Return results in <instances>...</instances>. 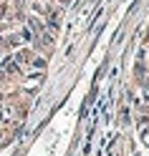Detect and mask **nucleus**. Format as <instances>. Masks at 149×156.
Segmentation results:
<instances>
[{
	"label": "nucleus",
	"instance_id": "obj_1",
	"mask_svg": "<svg viewBox=\"0 0 149 156\" xmlns=\"http://www.w3.org/2000/svg\"><path fill=\"white\" fill-rule=\"evenodd\" d=\"M5 71V76H13V73H18L20 68H18V63H15V58H8V61H3V66H0V73Z\"/></svg>",
	"mask_w": 149,
	"mask_h": 156
}]
</instances>
